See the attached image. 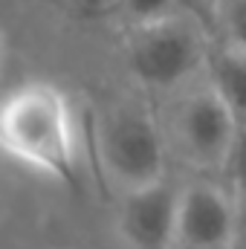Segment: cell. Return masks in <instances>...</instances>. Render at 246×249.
<instances>
[{
    "label": "cell",
    "instance_id": "cell-1",
    "mask_svg": "<svg viewBox=\"0 0 246 249\" xmlns=\"http://www.w3.org/2000/svg\"><path fill=\"white\" fill-rule=\"evenodd\" d=\"M3 151L64 186H78V130L72 105L61 87L26 81L6 96L0 116Z\"/></svg>",
    "mask_w": 246,
    "mask_h": 249
},
{
    "label": "cell",
    "instance_id": "cell-2",
    "mask_svg": "<svg viewBox=\"0 0 246 249\" xmlns=\"http://www.w3.org/2000/svg\"><path fill=\"white\" fill-rule=\"evenodd\" d=\"M203 58L200 41L191 26L174 18H162L154 23H139L136 35L127 44L130 72L157 90H168L185 81Z\"/></svg>",
    "mask_w": 246,
    "mask_h": 249
},
{
    "label": "cell",
    "instance_id": "cell-3",
    "mask_svg": "<svg viewBox=\"0 0 246 249\" xmlns=\"http://www.w3.org/2000/svg\"><path fill=\"white\" fill-rule=\"evenodd\" d=\"M99 145H102L105 165L124 186L136 188L162 180V168H165L162 136L145 110L136 107L113 110L102 124Z\"/></svg>",
    "mask_w": 246,
    "mask_h": 249
},
{
    "label": "cell",
    "instance_id": "cell-4",
    "mask_svg": "<svg viewBox=\"0 0 246 249\" xmlns=\"http://www.w3.org/2000/svg\"><path fill=\"white\" fill-rule=\"evenodd\" d=\"M235 130H238V119L214 87L191 93L177 113L180 142L188 151V157L203 165H217L226 160Z\"/></svg>",
    "mask_w": 246,
    "mask_h": 249
},
{
    "label": "cell",
    "instance_id": "cell-5",
    "mask_svg": "<svg viewBox=\"0 0 246 249\" xmlns=\"http://www.w3.org/2000/svg\"><path fill=\"white\" fill-rule=\"evenodd\" d=\"M180 191L165 180L130 188L122 206V235L133 249H165L177 241Z\"/></svg>",
    "mask_w": 246,
    "mask_h": 249
},
{
    "label": "cell",
    "instance_id": "cell-6",
    "mask_svg": "<svg viewBox=\"0 0 246 249\" xmlns=\"http://www.w3.org/2000/svg\"><path fill=\"white\" fill-rule=\"evenodd\" d=\"M235 238V203L209 183H194L180 191L177 244L183 249H226Z\"/></svg>",
    "mask_w": 246,
    "mask_h": 249
},
{
    "label": "cell",
    "instance_id": "cell-7",
    "mask_svg": "<svg viewBox=\"0 0 246 249\" xmlns=\"http://www.w3.org/2000/svg\"><path fill=\"white\" fill-rule=\"evenodd\" d=\"M211 87L229 105L238 122H246V53L226 50L211 64Z\"/></svg>",
    "mask_w": 246,
    "mask_h": 249
},
{
    "label": "cell",
    "instance_id": "cell-8",
    "mask_svg": "<svg viewBox=\"0 0 246 249\" xmlns=\"http://www.w3.org/2000/svg\"><path fill=\"white\" fill-rule=\"evenodd\" d=\"M226 171H229V183L238 194L246 197V122H238L235 139L229 145V154L223 160Z\"/></svg>",
    "mask_w": 246,
    "mask_h": 249
},
{
    "label": "cell",
    "instance_id": "cell-9",
    "mask_svg": "<svg viewBox=\"0 0 246 249\" xmlns=\"http://www.w3.org/2000/svg\"><path fill=\"white\" fill-rule=\"evenodd\" d=\"M177 0H122L124 15L139 26V23H154L162 18H171V6Z\"/></svg>",
    "mask_w": 246,
    "mask_h": 249
},
{
    "label": "cell",
    "instance_id": "cell-10",
    "mask_svg": "<svg viewBox=\"0 0 246 249\" xmlns=\"http://www.w3.org/2000/svg\"><path fill=\"white\" fill-rule=\"evenodd\" d=\"M223 26L229 35V47L238 53H246V0H226Z\"/></svg>",
    "mask_w": 246,
    "mask_h": 249
},
{
    "label": "cell",
    "instance_id": "cell-11",
    "mask_svg": "<svg viewBox=\"0 0 246 249\" xmlns=\"http://www.w3.org/2000/svg\"><path fill=\"white\" fill-rule=\"evenodd\" d=\"M180 3H200V0H180Z\"/></svg>",
    "mask_w": 246,
    "mask_h": 249
}]
</instances>
